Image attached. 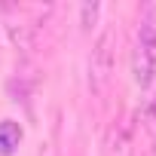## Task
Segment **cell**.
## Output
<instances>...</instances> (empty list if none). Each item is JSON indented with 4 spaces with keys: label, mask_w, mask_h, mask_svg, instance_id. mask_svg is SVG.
I'll use <instances>...</instances> for the list:
<instances>
[{
    "label": "cell",
    "mask_w": 156,
    "mask_h": 156,
    "mask_svg": "<svg viewBox=\"0 0 156 156\" xmlns=\"http://www.w3.org/2000/svg\"><path fill=\"white\" fill-rule=\"evenodd\" d=\"M132 76L141 89H147L156 80V3H150L141 12L138 40H135V52H132Z\"/></svg>",
    "instance_id": "cell-1"
},
{
    "label": "cell",
    "mask_w": 156,
    "mask_h": 156,
    "mask_svg": "<svg viewBox=\"0 0 156 156\" xmlns=\"http://www.w3.org/2000/svg\"><path fill=\"white\" fill-rule=\"evenodd\" d=\"M110 46H113V37H110V31H104L89 55V89L95 95L104 92V86L110 83V73H113V49Z\"/></svg>",
    "instance_id": "cell-2"
},
{
    "label": "cell",
    "mask_w": 156,
    "mask_h": 156,
    "mask_svg": "<svg viewBox=\"0 0 156 156\" xmlns=\"http://www.w3.org/2000/svg\"><path fill=\"white\" fill-rule=\"evenodd\" d=\"M22 126L16 119H0V156H12L19 147H22Z\"/></svg>",
    "instance_id": "cell-3"
},
{
    "label": "cell",
    "mask_w": 156,
    "mask_h": 156,
    "mask_svg": "<svg viewBox=\"0 0 156 156\" xmlns=\"http://www.w3.org/2000/svg\"><path fill=\"white\" fill-rule=\"evenodd\" d=\"M95 16H98V3H86L83 6V28H89L95 22Z\"/></svg>",
    "instance_id": "cell-4"
},
{
    "label": "cell",
    "mask_w": 156,
    "mask_h": 156,
    "mask_svg": "<svg viewBox=\"0 0 156 156\" xmlns=\"http://www.w3.org/2000/svg\"><path fill=\"white\" fill-rule=\"evenodd\" d=\"M104 156H113V144L107 141V147H104Z\"/></svg>",
    "instance_id": "cell-5"
}]
</instances>
